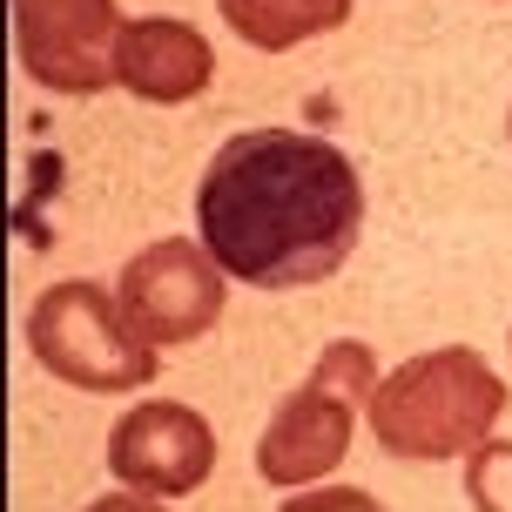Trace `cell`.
Returning <instances> with one entry per match:
<instances>
[{"label": "cell", "instance_id": "obj_1", "mask_svg": "<svg viewBox=\"0 0 512 512\" xmlns=\"http://www.w3.org/2000/svg\"><path fill=\"white\" fill-rule=\"evenodd\" d=\"M196 230L209 256L250 290H304L337 277L364 230V182L351 155L304 128H243L196 182Z\"/></svg>", "mask_w": 512, "mask_h": 512}, {"label": "cell", "instance_id": "obj_2", "mask_svg": "<svg viewBox=\"0 0 512 512\" xmlns=\"http://www.w3.org/2000/svg\"><path fill=\"white\" fill-rule=\"evenodd\" d=\"M364 411L391 459H472L506 411V384L472 344H438V351H418L398 371H384Z\"/></svg>", "mask_w": 512, "mask_h": 512}, {"label": "cell", "instance_id": "obj_3", "mask_svg": "<svg viewBox=\"0 0 512 512\" xmlns=\"http://www.w3.org/2000/svg\"><path fill=\"white\" fill-rule=\"evenodd\" d=\"M378 391V364L371 344L358 337H337L331 351L317 358L310 384H297L277 405V418L256 438V472L270 486H317L324 472L344 465L351 432H358V405H371Z\"/></svg>", "mask_w": 512, "mask_h": 512}, {"label": "cell", "instance_id": "obj_4", "mask_svg": "<svg viewBox=\"0 0 512 512\" xmlns=\"http://www.w3.org/2000/svg\"><path fill=\"white\" fill-rule=\"evenodd\" d=\"M27 351L75 391H142L155 378V344L135 337L122 297L88 277L41 290L27 310Z\"/></svg>", "mask_w": 512, "mask_h": 512}, {"label": "cell", "instance_id": "obj_5", "mask_svg": "<svg viewBox=\"0 0 512 512\" xmlns=\"http://www.w3.org/2000/svg\"><path fill=\"white\" fill-rule=\"evenodd\" d=\"M223 277L230 270L209 256V243L169 236V243L128 256L115 297H122V317L135 324V337H149L162 351V344H196L223 317Z\"/></svg>", "mask_w": 512, "mask_h": 512}, {"label": "cell", "instance_id": "obj_6", "mask_svg": "<svg viewBox=\"0 0 512 512\" xmlns=\"http://www.w3.org/2000/svg\"><path fill=\"white\" fill-rule=\"evenodd\" d=\"M115 0H14V54L54 95H102L122 48Z\"/></svg>", "mask_w": 512, "mask_h": 512}, {"label": "cell", "instance_id": "obj_7", "mask_svg": "<svg viewBox=\"0 0 512 512\" xmlns=\"http://www.w3.org/2000/svg\"><path fill=\"white\" fill-rule=\"evenodd\" d=\"M108 472L142 499H189L216 472V432L203 411L176 398H149L108 432Z\"/></svg>", "mask_w": 512, "mask_h": 512}, {"label": "cell", "instance_id": "obj_8", "mask_svg": "<svg viewBox=\"0 0 512 512\" xmlns=\"http://www.w3.org/2000/svg\"><path fill=\"white\" fill-rule=\"evenodd\" d=\"M216 75V48L203 41V27L169 21V14H142L122 27L115 48V88H128L135 102H196Z\"/></svg>", "mask_w": 512, "mask_h": 512}, {"label": "cell", "instance_id": "obj_9", "mask_svg": "<svg viewBox=\"0 0 512 512\" xmlns=\"http://www.w3.org/2000/svg\"><path fill=\"white\" fill-rule=\"evenodd\" d=\"M216 14H223V27L236 41L283 54L297 41H310V34H324V27H344L351 0H216Z\"/></svg>", "mask_w": 512, "mask_h": 512}, {"label": "cell", "instance_id": "obj_10", "mask_svg": "<svg viewBox=\"0 0 512 512\" xmlns=\"http://www.w3.org/2000/svg\"><path fill=\"white\" fill-rule=\"evenodd\" d=\"M465 499H472V512H512V445L506 438H486L465 459Z\"/></svg>", "mask_w": 512, "mask_h": 512}, {"label": "cell", "instance_id": "obj_11", "mask_svg": "<svg viewBox=\"0 0 512 512\" xmlns=\"http://www.w3.org/2000/svg\"><path fill=\"white\" fill-rule=\"evenodd\" d=\"M283 512H384L364 486H317V492H297Z\"/></svg>", "mask_w": 512, "mask_h": 512}, {"label": "cell", "instance_id": "obj_12", "mask_svg": "<svg viewBox=\"0 0 512 512\" xmlns=\"http://www.w3.org/2000/svg\"><path fill=\"white\" fill-rule=\"evenodd\" d=\"M88 512H169L162 499H142V492H108V499H95Z\"/></svg>", "mask_w": 512, "mask_h": 512}, {"label": "cell", "instance_id": "obj_13", "mask_svg": "<svg viewBox=\"0 0 512 512\" xmlns=\"http://www.w3.org/2000/svg\"><path fill=\"white\" fill-rule=\"evenodd\" d=\"M506 128H512V122H506Z\"/></svg>", "mask_w": 512, "mask_h": 512}]
</instances>
